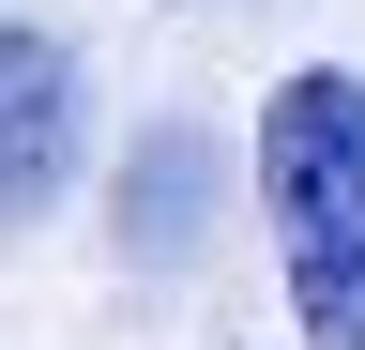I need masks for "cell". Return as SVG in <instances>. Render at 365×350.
<instances>
[{
    "label": "cell",
    "mask_w": 365,
    "mask_h": 350,
    "mask_svg": "<svg viewBox=\"0 0 365 350\" xmlns=\"http://www.w3.org/2000/svg\"><path fill=\"white\" fill-rule=\"evenodd\" d=\"M198 183H213V153L198 138H153V153H137V198H122V244L137 259H182V244H198Z\"/></svg>",
    "instance_id": "3957f363"
},
{
    "label": "cell",
    "mask_w": 365,
    "mask_h": 350,
    "mask_svg": "<svg viewBox=\"0 0 365 350\" xmlns=\"http://www.w3.org/2000/svg\"><path fill=\"white\" fill-rule=\"evenodd\" d=\"M76 183V46L61 31H0V229Z\"/></svg>",
    "instance_id": "7a4b0ae2"
},
{
    "label": "cell",
    "mask_w": 365,
    "mask_h": 350,
    "mask_svg": "<svg viewBox=\"0 0 365 350\" xmlns=\"http://www.w3.org/2000/svg\"><path fill=\"white\" fill-rule=\"evenodd\" d=\"M259 198H274V259H289L304 350H365V76H335V61L274 76Z\"/></svg>",
    "instance_id": "6da1fadb"
}]
</instances>
